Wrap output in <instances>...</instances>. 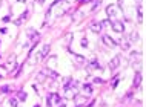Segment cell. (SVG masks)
Masks as SVG:
<instances>
[{
    "label": "cell",
    "instance_id": "5bb4252c",
    "mask_svg": "<svg viewBox=\"0 0 146 107\" xmlns=\"http://www.w3.org/2000/svg\"><path fill=\"white\" fill-rule=\"evenodd\" d=\"M8 102H9V106H11V107H18V102H17V99H14V98H11Z\"/></svg>",
    "mask_w": 146,
    "mask_h": 107
},
{
    "label": "cell",
    "instance_id": "7a4b0ae2",
    "mask_svg": "<svg viewBox=\"0 0 146 107\" xmlns=\"http://www.w3.org/2000/svg\"><path fill=\"white\" fill-rule=\"evenodd\" d=\"M46 101H48V106H52V102H59V101H60V95H59V93H48Z\"/></svg>",
    "mask_w": 146,
    "mask_h": 107
},
{
    "label": "cell",
    "instance_id": "277c9868",
    "mask_svg": "<svg viewBox=\"0 0 146 107\" xmlns=\"http://www.w3.org/2000/svg\"><path fill=\"white\" fill-rule=\"evenodd\" d=\"M111 26H112V29H114L115 32H123V31H125V26H123L122 22H112Z\"/></svg>",
    "mask_w": 146,
    "mask_h": 107
},
{
    "label": "cell",
    "instance_id": "603a6c76",
    "mask_svg": "<svg viewBox=\"0 0 146 107\" xmlns=\"http://www.w3.org/2000/svg\"><path fill=\"white\" fill-rule=\"evenodd\" d=\"M17 2H20V3H25V2H26V0H17Z\"/></svg>",
    "mask_w": 146,
    "mask_h": 107
},
{
    "label": "cell",
    "instance_id": "6da1fadb",
    "mask_svg": "<svg viewBox=\"0 0 146 107\" xmlns=\"http://www.w3.org/2000/svg\"><path fill=\"white\" fill-rule=\"evenodd\" d=\"M76 97H77L76 89H71L69 86H66V87H65V98H66V99H74Z\"/></svg>",
    "mask_w": 146,
    "mask_h": 107
},
{
    "label": "cell",
    "instance_id": "7402d4cb",
    "mask_svg": "<svg viewBox=\"0 0 146 107\" xmlns=\"http://www.w3.org/2000/svg\"><path fill=\"white\" fill-rule=\"evenodd\" d=\"M36 2H37V3H43L45 0H36Z\"/></svg>",
    "mask_w": 146,
    "mask_h": 107
},
{
    "label": "cell",
    "instance_id": "4fadbf2b",
    "mask_svg": "<svg viewBox=\"0 0 146 107\" xmlns=\"http://www.w3.org/2000/svg\"><path fill=\"white\" fill-rule=\"evenodd\" d=\"M37 81H39V83H45V74H43V72L37 74Z\"/></svg>",
    "mask_w": 146,
    "mask_h": 107
},
{
    "label": "cell",
    "instance_id": "7c38bea8",
    "mask_svg": "<svg viewBox=\"0 0 146 107\" xmlns=\"http://www.w3.org/2000/svg\"><path fill=\"white\" fill-rule=\"evenodd\" d=\"M49 51H51L49 44H45V46H43V49H42V52H40V54H42V57H43V58H45V57H48V54H49Z\"/></svg>",
    "mask_w": 146,
    "mask_h": 107
},
{
    "label": "cell",
    "instance_id": "30bf717a",
    "mask_svg": "<svg viewBox=\"0 0 146 107\" xmlns=\"http://www.w3.org/2000/svg\"><path fill=\"white\" fill-rule=\"evenodd\" d=\"M26 18H28V11H25V12H23V14L20 15V18H17V20L14 22V23H16V25L18 26V25H22V22H25Z\"/></svg>",
    "mask_w": 146,
    "mask_h": 107
},
{
    "label": "cell",
    "instance_id": "ac0fdd59",
    "mask_svg": "<svg viewBox=\"0 0 146 107\" xmlns=\"http://www.w3.org/2000/svg\"><path fill=\"white\" fill-rule=\"evenodd\" d=\"M9 90H11V89H9V86H3V87H2V92H3V93H8Z\"/></svg>",
    "mask_w": 146,
    "mask_h": 107
},
{
    "label": "cell",
    "instance_id": "d4e9b609",
    "mask_svg": "<svg viewBox=\"0 0 146 107\" xmlns=\"http://www.w3.org/2000/svg\"><path fill=\"white\" fill-rule=\"evenodd\" d=\"M0 78H2V75H0Z\"/></svg>",
    "mask_w": 146,
    "mask_h": 107
},
{
    "label": "cell",
    "instance_id": "5b68a950",
    "mask_svg": "<svg viewBox=\"0 0 146 107\" xmlns=\"http://www.w3.org/2000/svg\"><path fill=\"white\" fill-rule=\"evenodd\" d=\"M118 64H120V57L115 55L114 58L111 60V63H109V69H111V70H115V69L118 67Z\"/></svg>",
    "mask_w": 146,
    "mask_h": 107
},
{
    "label": "cell",
    "instance_id": "ffe728a7",
    "mask_svg": "<svg viewBox=\"0 0 146 107\" xmlns=\"http://www.w3.org/2000/svg\"><path fill=\"white\" fill-rule=\"evenodd\" d=\"M72 55H74V57H76V58H77L78 61H85V58H83V57H80V55H77V54H72Z\"/></svg>",
    "mask_w": 146,
    "mask_h": 107
},
{
    "label": "cell",
    "instance_id": "8fae6325",
    "mask_svg": "<svg viewBox=\"0 0 146 107\" xmlns=\"http://www.w3.org/2000/svg\"><path fill=\"white\" fill-rule=\"evenodd\" d=\"M140 83H141V74L138 72V74H135V78H134V87L137 89L140 86Z\"/></svg>",
    "mask_w": 146,
    "mask_h": 107
},
{
    "label": "cell",
    "instance_id": "3957f363",
    "mask_svg": "<svg viewBox=\"0 0 146 107\" xmlns=\"http://www.w3.org/2000/svg\"><path fill=\"white\" fill-rule=\"evenodd\" d=\"M106 14L109 15V17H115V15L118 14V6H115V5H109L106 8Z\"/></svg>",
    "mask_w": 146,
    "mask_h": 107
},
{
    "label": "cell",
    "instance_id": "8992f818",
    "mask_svg": "<svg viewBox=\"0 0 146 107\" xmlns=\"http://www.w3.org/2000/svg\"><path fill=\"white\" fill-rule=\"evenodd\" d=\"M103 43H105V44H108L109 48H115V46H117V43H115V41L112 40L109 35H103Z\"/></svg>",
    "mask_w": 146,
    "mask_h": 107
},
{
    "label": "cell",
    "instance_id": "cb8c5ba5",
    "mask_svg": "<svg viewBox=\"0 0 146 107\" xmlns=\"http://www.w3.org/2000/svg\"><path fill=\"white\" fill-rule=\"evenodd\" d=\"M34 107H39V106H34Z\"/></svg>",
    "mask_w": 146,
    "mask_h": 107
},
{
    "label": "cell",
    "instance_id": "ba28073f",
    "mask_svg": "<svg viewBox=\"0 0 146 107\" xmlns=\"http://www.w3.org/2000/svg\"><path fill=\"white\" fill-rule=\"evenodd\" d=\"M43 74H45V75H51L52 78H59V74H57V72L51 70V69H48V67H45V69H43Z\"/></svg>",
    "mask_w": 146,
    "mask_h": 107
},
{
    "label": "cell",
    "instance_id": "9a60e30c",
    "mask_svg": "<svg viewBox=\"0 0 146 107\" xmlns=\"http://www.w3.org/2000/svg\"><path fill=\"white\" fill-rule=\"evenodd\" d=\"M83 90L86 92V93H91V92H92V86H89V84H85V86H83Z\"/></svg>",
    "mask_w": 146,
    "mask_h": 107
},
{
    "label": "cell",
    "instance_id": "e0dca14e",
    "mask_svg": "<svg viewBox=\"0 0 146 107\" xmlns=\"http://www.w3.org/2000/svg\"><path fill=\"white\" fill-rule=\"evenodd\" d=\"M26 97H28V95H26L25 92H18V98H20L22 101H25V99H26Z\"/></svg>",
    "mask_w": 146,
    "mask_h": 107
},
{
    "label": "cell",
    "instance_id": "52a82bcc",
    "mask_svg": "<svg viewBox=\"0 0 146 107\" xmlns=\"http://www.w3.org/2000/svg\"><path fill=\"white\" fill-rule=\"evenodd\" d=\"M28 35L31 37V41H32V43H37V41H39V38H40L39 34L34 32V29H28Z\"/></svg>",
    "mask_w": 146,
    "mask_h": 107
},
{
    "label": "cell",
    "instance_id": "d6986e66",
    "mask_svg": "<svg viewBox=\"0 0 146 107\" xmlns=\"http://www.w3.org/2000/svg\"><path fill=\"white\" fill-rule=\"evenodd\" d=\"M82 46H83V48H86V46H88V40H86V37L82 38Z\"/></svg>",
    "mask_w": 146,
    "mask_h": 107
},
{
    "label": "cell",
    "instance_id": "2e32d148",
    "mask_svg": "<svg viewBox=\"0 0 146 107\" xmlns=\"http://www.w3.org/2000/svg\"><path fill=\"white\" fill-rule=\"evenodd\" d=\"M129 38H131L132 41H137V40H138V34H137V32H132V34H131V37H129Z\"/></svg>",
    "mask_w": 146,
    "mask_h": 107
},
{
    "label": "cell",
    "instance_id": "9c48e42d",
    "mask_svg": "<svg viewBox=\"0 0 146 107\" xmlns=\"http://www.w3.org/2000/svg\"><path fill=\"white\" fill-rule=\"evenodd\" d=\"M102 23H92V25H91V31H92V32H100V31H102Z\"/></svg>",
    "mask_w": 146,
    "mask_h": 107
},
{
    "label": "cell",
    "instance_id": "44dd1931",
    "mask_svg": "<svg viewBox=\"0 0 146 107\" xmlns=\"http://www.w3.org/2000/svg\"><path fill=\"white\" fill-rule=\"evenodd\" d=\"M94 83L95 84H100V83H103V80L102 78H94Z\"/></svg>",
    "mask_w": 146,
    "mask_h": 107
}]
</instances>
